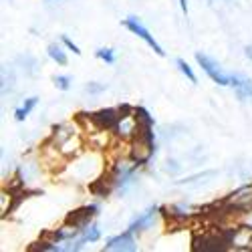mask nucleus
Returning a JSON list of instances; mask_svg holds the SVG:
<instances>
[{
    "label": "nucleus",
    "instance_id": "f257e3e1",
    "mask_svg": "<svg viewBox=\"0 0 252 252\" xmlns=\"http://www.w3.org/2000/svg\"><path fill=\"white\" fill-rule=\"evenodd\" d=\"M196 61H198V65L202 67V71H204L210 79H212L214 83H218V85H222V87L232 85V77L226 75L214 59H210L208 55H202V53H196Z\"/></svg>",
    "mask_w": 252,
    "mask_h": 252
},
{
    "label": "nucleus",
    "instance_id": "f03ea898",
    "mask_svg": "<svg viewBox=\"0 0 252 252\" xmlns=\"http://www.w3.org/2000/svg\"><path fill=\"white\" fill-rule=\"evenodd\" d=\"M97 212H99L97 204H87V206L77 208V210H73V212H69L67 218H65V224H69V226H73L77 230H83L85 226L91 224V220L97 216Z\"/></svg>",
    "mask_w": 252,
    "mask_h": 252
},
{
    "label": "nucleus",
    "instance_id": "7ed1b4c3",
    "mask_svg": "<svg viewBox=\"0 0 252 252\" xmlns=\"http://www.w3.org/2000/svg\"><path fill=\"white\" fill-rule=\"evenodd\" d=\"M123 25L127 27V29H129L133 34H137V36L143 40V43H148V45L154 49V53H156V55H159V57H163V55H165V51L159 47V43H158V40L154 38V34H150V31H148V29H145V27L139 23V18H135V16H127V18L123 20Z\"/></svg>",
    "mask_w": 252,
    "mask_h": 252
},
{
    "label": "nucleus",
    "instance_id": "20e7f679",
    "mask_svg": "<svg viewBox=\"0 0 252 252\" xmlns=\"http://www.w3.org/2000/svg\"><path fill=\"white\" fill-rule=\"evenodd\" d=\"M89 119L93 121V125L101 131H107V129H115V125L119 123L121 115H119V109H99L95 113H89Z\"/></svg>",
    "mask_w": 252,
    "mask_h": 252
},
{
    "label": "nucleus",
    "instance_id": "39448f33",
    "mask_svg": "<svg viewBox=\"0 0 252 252\" xmlns=\"http://www.w3.org/2000/svg\"><path fill=\"white\" fill-rule=\"evenodd\" d=\"M105 250H121V252H133V250H137L133 232H131V230H125L123 234L111 238L107 244H105Z\"/></svg>",
    "mask_w": 252,
    "mask_h": 252
},
{
    "label": "nucleus",
    "instance_id": "423d86ee",
    "mask_svg": "<svg viewBox=\"0 0 252 252\" xmlns=\"http://www.w3.org/2000/svg\"><path fill=\"white\" fill-rule=\"evenodd\" d=\"M158 212H159L158 208H150V210H145L143 214H139V216L129 224V228H127V230H131L133 234H135V232H143V230H148V228L154 224V220H156Z\"/></svg>",
    "mask_w": 252,
    "mask_h": 252
},
{
    "label": "nucleus",
    "instance_id": "0eeeda50",
    "mask_svg": "<svg viewBox=\"0 0 252 252\" xmlns=\"http://www.w3.org/2000/svg\"><path fill=\"white\" fill-rule=\"evenodd\" d=\"M81 232H83V236H81V238L75 242V244H77V248H81L83 244H87V242H97V240L101 238V232H99V228H97L95 224L85 226V228L81 230Z\"/></svg>",
    "mask_w": 252,
    "mask_h": 252
},
{
    "label": "nucleus",
    "instance_id": "6e6552de",
    "mask_svg": "<svg viewBox=\"0 0 252 252\" xmlns=\"http://www.w3.org/2000/svg\"><path fill=\"white\" fill-rule=\"evenodd\" d=\"M34 107H36V97H29V99L14 111V119H16V121H25V119L29 117V113H31Z\"/></svg>",
    "mask_w": 252,
    "mask_h": 252
},
{
    "label": "nucleus",
    "instance_id": "1a4fd4ad",
    "mask_svg": "<svg viewBox=\"0 0 252 252\" xmlns=\"http://www.w3.org/2000/svg\"><path fill=\"white\" fill-rule=\"evenodd\" d=\"M232 87L236 89V93H238L240 99H246L252 93V85H250L248 81L240 79V77H232Z\"/></svg>",
    "mask_w": 252,
    "mask_h": 252
},
{
    "label": "nucleus",
    "instance_id": "9d476101",
    "mask_svg": "<svg viewBox=\"0 0 252 252\" xmlns=\"http://www.w3.org/2000/svg\"><path fill=\"white\" fill-rule=\"evenodd\" d=\"M47 53H49V57L57 63V65H67V55H65V51H63V47H61V45H57V43L49 45Z\"/></svg>",
    "mask_w": 252,
    "mask_h": 252
},
{
    "label": "nucleus",
    "instance_id": "9b49d317",
    "mask_svg": "<svg viewBox=\"0 0 252 252\" xmlns=\"http://www.w3.org/2000/svg\"><path fill=\"white\" fill-rule=\"evenodd\" d=\"M55 85H57V89H61V91H69V89H71V77H67V75H57V77H55Z\"/></svg>",
    "mask_w": 252,
    "mask_h": 252
},
{
    "label": "nucleus",
    "instance_id": "f8f14e48",
    "mask_svg": "<svg viewBox=\"0 0 252 252\" xmlns=\"http://www.w3.org/2000/svg\"><path fill=\"white\" fill-rule=\"evenodd\" d=\"M178 67H180V71H182L188 79H190L192 83H196V81H198V79H196V75H194V71H192V67L188 65V63H186L184 59H178Z\"/></svg>",
    "mask_w": 252,
    "mask_h": 252
},
{
    "label": "nucleus",
    "instance_id": "ddd939ff",
    "mask_svg": "<svg viewBox=\"0 0 252 252\" xmlns=\"http://www.w3.org/2000/svg\"><path fill=\"white\" fill-rule=\"evenodd\" d=\"M95 55H97L101 61L109 63V65H111V63H115V51H113V49H99Z\"/></svg>",
    "mask_w": 252,
    "mask_h": 252
},
{
    "label": "nucleus",
    "instance_id": "4468645a",
    "mask_svg": "<svg viewBox=\"0 0 252 252\" xmlns=\"http://www.w3.org/2000/svg\"><path fill=\"white\" fill-rule=\"evenodd\" d=\"M63 45H65V47H67L69 51H73L75 55H81V49H79V47H77V45L73 43V40H71V38H69L67 34H63Z\"/></svg>",
    "mask_w": 252,
    "mask_h": 252
},
{
    "label": "nucleus",
    "instance_id": "2eb2a0df",
    "mask_svg": "<svg viewBox=\"0 0 252 252\" xmlns=\"http://www.w3.org/2000/svg\"><path fill=\"white\" fill-rule=\"evenodd\" d=\"M103 89H105V85H97V83H89V85H87V91L89 93H99Z\"/></svg>",
    "mask_w": 252,
    "mask_h": 252
},
{
    "label": "nucleus",
    "instance_id": "dca6fc26",
    "mask_svg": "<svg viewBox=\"0 0 252 252\" xmlns=\"http://www.w3.org/2000/svg\"><path fill=\"white\" fill-rule=\"evenodd\" d=\"M180 6L184 10V14H188V0H180Z\"/></svg>",
    "mask_w": 252,
    "mask_h": 252
},
{
    "label": "nucleus",
    "instance_id": "f3484780",
    "mask_svg": "<svg viewBox=\"0 0 252 252\" xmlns=\"http://www.w3.org/2000/svg\"><path fill=\"white\" fill-rule=\"evenodd\" d=\"M246 55H248V57L252 59V49H246Z\"/></svg>",
    "mask_w": 252,
    "mask_h": 252
}]
</instances>
